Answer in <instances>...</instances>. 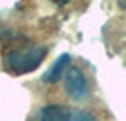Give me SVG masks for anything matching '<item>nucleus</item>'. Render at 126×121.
Listing matches in <instances>:
<instances>
[{
	"instance_id": "f257e3e1",
	"label": "nucleus",
	"mask_w": 126,
	"mask_h": 121,
	"mask_svg": "<svg viewBox=\"0 0 126 121\" xmlns=\"http://www.w3.org/2000/svg\"><path fill=\"white\" fill-rule=\"evenodd\" d=\"M47 49L43 46H28V48H11L4 53V64L11 74H26L38 68L43 61Z\"/></svg>"
},
{
	"instance_id": "39448f33",
	"label": "nucleus",
	"mask_w": 126,
	"mask_h": 121,
	"mask_svg": "<svg viewBox=\"0 0 126 121\" xmlns=\"http://www.w3.org/2000/svg\"><path fill=\"white\" fill-rule=\"evenodd\" d=\"M70 121H96L94 117L90 116L89 112H85V110H81V112H77V114H75L74 117H72V119Z\"/></svg>"
},
{
	"instance_id": "20e7f679",
	"label": "nucleus",
	"mask_w": 126,
	"mask_h": 121,
	"mask_svg": "<svg viewBox=\"0 0 126 121\" xmlns=\"http://www.w3.org/2000/svg\"><path fill=\"white\" fill-rule=\"evenodd\" d=\"M68 70H70V55L64 53V55H60V57L55 61V64H53L51 68L43 74V81H45V83H55V81H58L60 78H64Z\"/></svg>"
},
{
	"instance_id": "f03ea898",
	"label": "nucleus",
	"mask_w": 126,
	"mask_h": 121,
	"mask_svg": "<svg viewBox=\"0 0 126 121\" xmlns=\"http://www.w3.org/2000/svg\"><path fill=\"white\" fill-rule=\"evenodd\" d=\"M64 87H66V93L70 95V98H74V100H83L85 97L89 95L87 78H85V74L79 68H75V66H72V68L66 72V76H64Z\"/></svg>"
},
{
	"instance_id": "7ed1b4c3",
	"label": "nucleus",
	"mask_w": 126,
	"mask_h": 121,
	"mask_svg": "<svg viewBox=\"0 0 126 121\" xmlns=\"http://www.w3.org/2000/svg\"><path fill=\"white\" fill-rule=\"evenodd\" d=\"M70 119H72V112L64 104L43 106L40 112V117H38V121H70Z\"/></svg>"
}]
</instances>
